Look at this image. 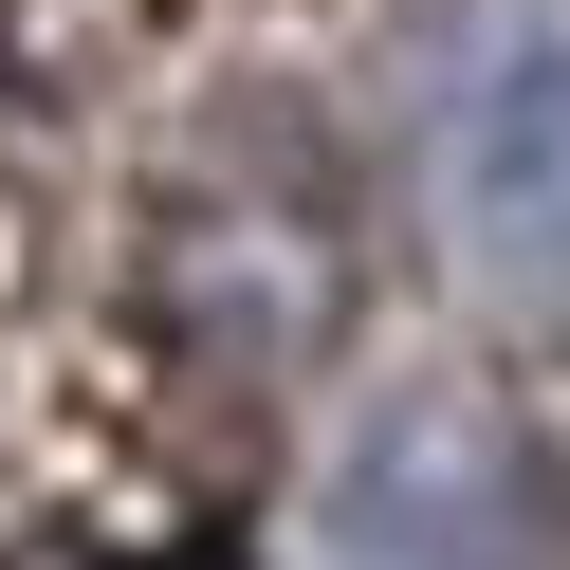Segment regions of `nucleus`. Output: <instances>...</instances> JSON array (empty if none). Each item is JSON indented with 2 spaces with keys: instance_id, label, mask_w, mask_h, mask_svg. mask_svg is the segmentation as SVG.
I'll return each mask as SVG.
<instances>
[{
  "instance_id": "obj_1",
  "label": "nucleus",
  "mask_w": 570,
  "mask_h": 570,
  "mask_svg": "<svg viewBox=\"0 0 570 570\" xmlns=\"http://www.w3.org/2000/svg\"><path fill=\"white\" fill-rule=\"evenodd\" d=\"M423 203L460 258L570 276V0H442L423 38Z\"/></svg>"
}]
</instances>
